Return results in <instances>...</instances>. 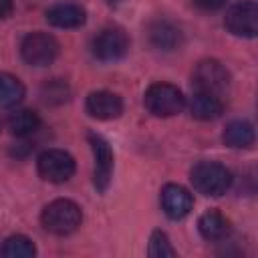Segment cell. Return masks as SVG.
<instances>
[{
  "instance_id": "1",
  "label": "cell",
  "mask_w": 258,
  "mask_h": 258,
  "mask_svg": "<svg viewBox=\"0 0 258 258\" xmlns=\"http://www.w3.org/2000/svg\"><path fill=\"white\" fill-rule=\"evenodd\" d=\"M83 222V210L77 202L58 198L44 206L40 214L42 228L52 236H69L79 230Z\"/></svg>"
},
{
  "instance_id": "2",
  "label": "cell",
  "mask_w": 258,
  "mask_h": 258,
  "mask_svg": "<svg viewBox=\"0 0 258 258\" xmlns=\"http://www.w3.org/2000/svg\"><path fill=\"white\" fill-rule=\"evenodd\" d=\"M189 181L196 191L204 196L218 198L226 194L232 185V173L226 165L218 161H200L189 171Z\"/></svg>"
},
{
  "instance_id": "3",
  "label": "cell",
  "mask_w": 258,
  "mask_h": 258,
  "mask_svg": "<svg viewBox=\"0 0 258 258\" xmlns=\"http://www.w3.org/2000/svg\"><path fill=\"white\" fill-rule=\"evenodd\" d=\"M143 105L155 117H173L185 107V97L171 83H153L143 95Z\"/></svg>"
},
{
  "instance_id": "4",
  "label": "cell",
  "mask_w": 258,
  "mask_h": 258,
  "mask_svg": "<svg viewBox=\"0 0 258 258\" xmlns=\"http://www.w3.org/2000/svg\"><path fill=\"white\" fill-rule=\"evenodd\" d=\"M230 83H232L230 71L216 58L200 60L191 73V85L196 91H202V93L224 97L230 89Z\"/></svg>"
},
{
  "instance_id": "5",
  "label": "cell",
  "mask_w": 258,
  "mask_h": 258,
  "mask_svg": "<svg viewBox=\"0 0 258 258\" xmlns=\"http://www.w3.org/2000/svg\"><path fill=\"white\" fill-rule=\"evenodd\" d=\"M58 40L48 32H28L20 42V56L30 67H48L58 56Z\"/></svg>"
},
{
  "instance_id": "6",
  "label": "cell",
  "mask_w": 258,
  "mask_h": 258,
  "mask_svg": "<svg viewBox=\"0 0 258 258\" xmlns=\"http://www.w3.org/2000/svg\"><path fill=\"white\" fill-rule=\"evenodd\" d=\"M129 44H131L129 34L121 26H105L93 38L91 52L101 62H115L129 52Z\"/></svg>"
},
{
  "instance_id": "7",
  "label": "cell",
  "mask_w": 258,
  "mask_h": 258,
  "mask_svg": "<svg viewBox=\"0 0 258 258\" xmlns=\"http://www.w3.org/2000/svg\"><path fill=\"white\" fill-rule=\"evenodd\" d=\"M38 175L50 183H64L73 177L77 163L75 157L64 149H44L36 159Z\"/></svg>"
},
{
  "instance_id": "8",
  "label": "cell",
  "mask_w": 258,
  "mask_h": 258,
  "mask_svg": "<svg viewBox=\"0 0 258 258\" xmlns=\"http://www.w3.org/2000/svg\"><path fill=\"white\" fill-rule=\"evenodd\" d=\"M89 145L93 151V183L97 187V191H107L111 177H113V169H115V157H113V149L109 145V141L99 135V133H89Z\"/></svg>"
},
{
  "instance_id": "9",
  "label": "cell",
  "mask_w": 258,
  "mask_h": 258,
  "mask_svg": "<svg viewBox=\"0 0 258 258\" xmlns=\"http://www.w3.org/2000/svg\"><path fill=\"white\" fill-rule=\"evenodd\" d=\"M224 26L230 34L240 38H254L258 34V6L252 0L238 2L226 10Z\"/></svg>"
},
{
  "instance_id": "10",
  "label": "cell",
  "mask_w": 258,
  "mask_h": 258,
  "mask_svg": "<svg viewBox=\"0 0 258 258\" xmlns=\"http://www.w3.org/2000/svg\"><path fill=\"white\" fill-rule=\"evenodd\" d=\"M85 109L93 119L111 121L121 117L123 113V99L111 91H93L87 95Z\"/></svg>"
},
{
  "instance_id": "11",
  "label": "cell",
  "mask_w": 258,
  "mask_h": 258,
  "mask_svg": "<svg viewBox=\"0 0 258 258\" xmlns=\"http://www.w3.org/2000/svg\"><path fill=\"white\" fill-rule=\"evenodd\" d=\"M161 208L167 218L171 220H181L185 218L191 208H194V198L191 194L179 185V183H165L161 189Z\"/></svg>"
},
{
  "instance_id": "12",
  "label": "cell",
  "mask_w": 258,
  "mask_h": 258,
  "mask_svg": "<svg viewBox=\"0 0 258 258\" xmlns=\"http://www.w3.org/2000/svg\"><path fill=\"white\" fill-rule=\"evenodd\" d=\"M149 42L151 46H155L157 50H163V52H171V50H177L183 42V32L177 24H173L171 20H165V18H157L149 24Z\"/></svg>"
},
{
  "instance_id": "13",
  "label": "cell",
  "mask_w": 258,
  "mask_h": 258,
  "mask_svg": "<svg viewBox=\"0 0 258 258\" xmlns=\"http://www.w3.org/2000/svg\"><path fill=\"white\" fill-rule=\"evenodd\" d=\"M198 230L202 234L204 240L208 242H222L230 236L232 232V226H230V220L218 212V210H206L200 220H198Z\"/></svg>"
},
{
  "instance_id": "14",
  "label": "cell",
  "mask_w": 258,
  "mask_h": 258,
  "mask_svg": "<svg viewBox=\"0 0 258 258\" xmlns=\"http://www.w3.org/2000/svg\"><path fill=\"white\" fill-rule=\"evenodd\" d=\"M48 24L56 28H79L87 20V12L79 4H54L46 10Z\"/></svg>"
},
{
  "instance_id": "15",
  "label": "cell",
  "mask_w": 258,
  "mask_h": 258,
  "mask_svg": "<svg viewBox=\"0 0 258 258\" xmlns=\"http://www.w3.org/2000/svg\"><path fill=\"white\" fill-rule=\"evenodd\" d=\"M222 111H224V101L218 95L196 91L194 97L189 99V113H191V117H196L200 121H212V119L220 117Z\"/></svg>"
},
{
  "instance_id": "16",
  "label": "cell",
  "mask_w": 258,
  "mask_h": 258,
  "mask_svg": "<svg viewBox=\"0 0 258 258\" xmlns=\"http://www.w3.org/2000/svg\"><path fill=\"white\" fill-rule=\"evenodd\" d=\"M254 127L246 119L230 121L222 133V141L232 149H250L254 145Z\"/></svg>"
},
{
  "instance_id": "17",
  "label": "cell",
  "mask_w": 258,
  "mask_h": 258,
  "mask_svg": "<svg viewBox=\"0 0 258 258\" xmlns=\"http://www.w3.org/2000/svg\"><path fill=\"white\" fill-rule=\"evenodd\" d=\"M8 129L16 137H28L40 129V117L32 109H16L8 117Z\"/></svg>"
},
{
  "instance_id": "18",
  "label": "cell",
  "mask_w": 258,
  "mask_h": 258,
  "mask_svg": "<svg viewBox=\"0 0 258 258\" xmlns=\"http://www.w3.org/2000/svg\"><path fill=\"white\" fill-rule=\"evenodd\" d=\"M24 85L18 77L10 73H0V107L10 109L16 107L24 99Z\"/></svg>"
},
{
  "instance_id": "19",
  "label": "cell",
  "mask_w": 258,
  "mask_h": 258,
  "mask_svg": "<svg viewBox=\"0 0 258 258\" xmlns=\"http://www.w3.org/2000/svg\"><path fill=\"white\" fill-rule=\"evenodd\" d=\"M0 254L4 258H32L36 254V246L28 236L16 234V236H10L4 240Z\"/></svg>"
},
{
  "instance_id": "20",
  "label": "cell",
  "mask_w": 258,
  "mask_h": 258,
  "mask_svg": "<svg viewBox=\"0 0 258 258\" xmlns=\"http://www.w3.org/2000/svg\"><path fill=\"white\" fill-rule=\"evenodd\" d=\"M147 254H149L151 258H173L177 252H175V248L171 246L167 234L161 232V230H155V232H151V236H149Z\"/></svg>"
},
{
  "instance_id": "21",
  "label": "cell",
  "mask_w": 258,
  "mask_h": 258,
  "mask_svg": "<svg viewBox=\"0 0 258 258\" xmlns=\"http://www.w3.org/2000/svg\"><path fill=\"white\" fill-rule=\"evenodd\" d=\"M191 2H194L200 10H204V12H216V10L224 8L228 0H191Z\"/></svg>"
},
{
  "instance_id": "22",
  "label": "cell",
  "mask_w": 258,
  "mask_h": 258,
  "mask_svg": "<svg viewBox=\"0 0 258 258\" xmlns=\"http://www.w3.org/2000/svg\"><path fill=\"white\" fill-rule=\"evenodd\" d=\"M14 10V0H0V20L8 18Z\"/></svg>"
},
{
  "instance_id": "23",
  "label": "cell",
  "mask_w": 258,
  "mask_h": 258,
  "mask_svg": "<svg viewBox=\"0 0 258 258\" xmlns=\"http://www.w3.org/2000/svg\"><path fill=\"white\" fill-rule=\"evenodd\" d=\"M107 2H109V4H111V6H117V4H121V2H123V0H107Z\"/></svg>"
}]
</instances>
